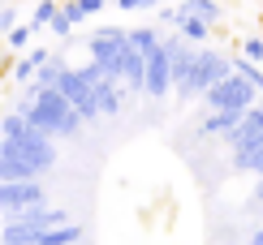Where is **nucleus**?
Here are the masks:
<instances>
[{"instance_id": "nucleus-1", "label": "nucleus", "mask_w": 263, "mask_h": 245, "mask_svg": "<svg viewBox=\"0 0 263 245\" xmlns=\"http://www.w3.org/2000/svg\"><path fill=\"white\" fill-rule=\"evenodd\" d=\"M13 112H22V116H26L35 129L52 133V138H73V133L82 129V116L73 112V104H69V99H65V95L57 91V86H52V91L26 86V91L17 95Z\"/></svg>"}, {"instance_id": "nucleus-2", "label": "nucleus", "mask_w": 263, "mask_h": 245, "mask_svg": "<svg viewBox=\"0 0 263 245\" xmlns=\"http://www.w3.org/2000/svg\"><path fill=\"white\" fill-rule=\"evenodd\" d=\"M0 138L13 142L17 151H26L43 172H52V164H57V138L43 133V129H35L22 112H5V116H0Z\"/></svg>"}, {"instance_id": "nucleus-3", "label": "nucleus", "mask_w": 263, "mask_h": 245, "mask_svg": "<svg viewBox=\"0 0 263 245\" xmlns=\"http://www.w3.org/2000/svg\"><path fill=\"white\" fill-rule=\"evenodd\" d=\"M233 73V60L224 56V52H216V48H199L194 52V65H190V73L181 77L173 91H177L181 99H194V95H207V86H216L220 77Z\"/></svg>"}, {"instance_id": "nucleus-4", "label": "nucleus", "mask_w": 263, "mask_h": 245, "mask_svg": "<svg viewBox=\"0 0 263 245\" xmlns=\"http://www.w3.org/2000/svg\"><path fill=\"white\" fill-rule=\"evenodd\" d=\"M207 112H246L250 104H259V95H255V86L246 82L242 73H229V77H220L216 86H207Z\"/></svg>"}, {"instance_id": "nucleus-5", "label": "nucleus", "mask_w": 263, "mask_h": 245, "mask_svg": "<svg viewBox=\"0 0 263 245\" xmlns=\"http://www.w3.org/2000/svg\"><path fill=\"white\" fill-rule=\"evenodd\" d=\"M57 91H61V95H65V99H69V104H73V112L82 116V125H86V120H100V104H95L91 77L82 73V65H78V69H73V65H69V69L61 73Z\"/></svg>"}, {"instance_id": "nucleus-6", "label": "nucleus", "mask_w": 263, "mask_h": 245, "mask_svg": "<svg viewBox=\"0 0 263 245\" xmlns=\"http://www.w3.org/2000/svg\"><path fill=\"white\" fill-rule=\"evenodd\" d=\"M125 43H129V35H125L121 26H100L91 39H86V52H91V60H95V65H104V69L117 77V65H121Z\"/></svg>"}, {"instance_id": "nucleus-7", "label": "nucleus", "mask_w": 263, "mask_h": 245, "mask_svg": "<svg viewBox=\"0 0 263 245\" xmlns=\"http://www.w3.org/2000/svg\"><path fill=\"white\" fill-rule=\"evenodd\" d=\"M82 73L91 77V91H95V104H100V116H117L121 112V104H125V86L117 82L112 73L104 69V65H82Z\"/></svg>"}, {"instance_id": "nucleus-8", "label": "nucleus", "mask_w": 263, "mask_h": 245, "mask_svg": "<svg viewBox=\"0 0 263 245\" xmlns=\"http://www.w3.org/2000/svg\"><path fill=\"white\" fill-rule=\"evenodd\" d=\"M39 202H48L43 181H0V215L5 219H13L17 211L39 207Z\"/></svg>"}, {"instance_id": "nucleus-9", "label": "nucleus", "mask_w": 263, "mask_h": 245, "mask_svg": "<svg viewBox=\"0 0 263 245\" xmlns=\"http://www.w3.org/2000/svg\"><path fill=\"white\" fill-rule=\"evenodd\" d=\"M168 91H173V60H168V48H164V39H160V48H156V52H147L142 95H147V99H164Z\"/></svg>"}, {"instance_id": "nucleus-10", "label": "nucleus", "mask_w": 263, "mask_h": 245, "mask_svg": "<svg viewBox=\"0 0 263 245\" xmlns=\"http://www.w3.org/2000/svg\"><path fill=\"white\" fill-rule=\"evenodd\" d=\"M0 181H43V168L26 151H17L13 142L0 138Z\"/></svg>"}, {"instance_id": "nucleus-11", "label": "nucleus", "mask_w": 263, "mask_h": 245, "mask_svg": "<svg viewBox=\"0 0 263 245\" xmlns=\"http://www.w3.org/2000/svg\"><path fill=\"white\" fill-rule=\"evenodd\" d=\"M224 142H229V151H250V147H259V142H263V99L246 108L242 120L224 133Z\"/></svg>"}, {"instance_id": "nucleus-12", "label": "nucleus", "mask_w": 263, "mask_h": 245, "mask_svg": "<svg viewBox=\"0 0 263 245\" xmlns=\"http://www.w3.org/2000/svg\"><path fill=\"white\" fill-rule=\"evenodd\" d=\"M142 73H147V56H142L134 43H125L121 65H117V82H121L125 91H138V95H142Z\"/></svg>"}, {"instance_id": "nucleus-13", "label": "nucleus", "mask_w": 263, "mask_h": 245, "mask_svg": "<svg viewBox=\"0 0 263 245\" xmlns=\"http://www.w3.org/2000/svg\"><path fill=\"white\" fill-rule=\"evenodd\" d=\"M52 52L48 48H26V56H17L13 60V82H22V86H30V77H35V69L43 60H48Z\"/></svg>"}, {"instance_id": "nucleus-14", "label": "nucleus", "mask_w": 263, "mask_h": 245, "mask_svg": "<svg viewBox=\"0 0 263 245\" xmlns=\"http://www.w3.org/2000/svg\"><path fill=\"white\" fill-rule=\"evenodd\" d=\"M65 69H69V65H65V56H48V60H43L39 69H35L30 86H39V91H52V86L61 82V73H65Z\"/></svg>"}, {"instance_id": "nucleus-15", "label": "nucleus", "mask_w": 263, "mask_h": 245, "mask_svg": "<svg viewBox=\"0 0 263 245\" xmlns=\"http://www.w3.org/2000/svg\"><path fill=\"white\" fill-rule=\"evenodd\" d=\"M237 120H242V112H207L203 125H199V133H203V138H224Z\"/></svg>"}, {"instance_id": "nucleus-16", "label": "nucleus", "mask_w": 263, "mask_h": 245, "mask_svg": "<svg viewBox=\"0 0 263 245\" xmlns=\"http://www.w3.org/2000/svg\"><path fill=\"white\" fill-rule=\"evenodd\" d=\"M177 13H185V17H199V22H207V26H216V22L224 17L216 0H181V5H177Z\"/></svg>"}, {"instance_id": "nucleus-17", "label": "nucleus", "mask_w": 263, "mask_h": 245, "mask_svg": "<svg viewBox=\"0 0 263 245\" xmlns=\"http://www.w3.org/2000/svg\"><path fill=\"white\" fill-rule=\"evenodd\" d=\"M173 26H177V35L181 39H190V43H203L212 39V26H207V22H199V17H185V13H177V22H173Z\"/></svg>"}, {"instance_id": "nucleus-18", "label": "nucleus", "mask_w": 263, "mask_h": 245, "mask_svg": "<svg viewBox=\"0 0 263 245\" xmlns=\"http://www.w3.org/2000/svg\"><path fill=\"white\" fill-rule=\"evenodd\" d=\"M233 168L237 172H263V142L259 147H250V151H233Z\"/></svg>"}, {"instance_id": "nucleus-19", "label": "nucleus", "mask_w": 263, "mask_h": 245, "mask_svg": "<svg viewBox=\"0 0 263 245\" xmlns=\"http://www.w3.org/2000/svg\"><path fill=\"white\" fill-rule=\"evenodd\" d=\"M125 35H129V43H134V48L142 52V56H147V52H156L160 48V30H151V26H134V30H125Z\"/></svg>"}, {"instance_id": "nucleus-20", "label": "nucleus", "mask_w": 263, "mask_h": 245, "mask_svg": "<svg viewBox=\"0 0 263 245\" xmlns=\"http://www.w3.org/2000/svg\"><path fill=\"white\" fill-rule=\"evenodd\" d=\"M57 9H61V0H39L35 13H30V26H35V30H48V22L57 17Z\"/></svg>"}, {"instance_id": "nucleus-21", "label": "nucleus", "mask_w": 263, "mask_h": 245, "mask_svg": "<svg viewBox=\"0 0 263 245\" xmlns=\"http://www.w3.org/2000/svg\"><path fill=\"white\" fill-rule=\"evenodd\" d=\"M30 39H35V26H30V22H26V26H9V35H5V43H9L13 52H26Z\"/></svg>"}, {"instance_id": "nucleus-22", "label": "nucleus", "mask_w": 263, "mask_h": 245, "mask_svg": "<svg viewBox=\"0 0 263 245\" xmlns=\"http://www.w3.org/2000/svg\"><path fill=\"white\" fill-rule=\"evenodd\" d=\"M48 30H52L57 39H69V35H73V22H69V13H65V9H57V17L48 22Z\"/></svg>"}, {"instance_id": "nucleus-23", "label": "nucleus", "mask_w": 263, "mask_h": 245, "mask_svg": "<svg viewBox=\"0 0 263 245\" xmlns=\"http://www.w3.org/2000/svg\"><path fill=\"white\" fill-rule=\"evenodd\" d=\"M242 56H246V60H255V65H263V35L242 39Z\"/></svg>"}, {"instance_id": "nucleus-24", "label": "nucleus", "mask_w": 263, "mask_h": 245, "mask_svg": "<svg viewBox=\"0 0 263 245\" xmlns=\"http://www.w3.org/2000/svg\"><path fill=\"white\" fill-rule=\"evenodd\" d=\"M65 13H69V22H73V26H78V22H86V9H82V0H65Z\"/></svg>"}, {"instance_id": "nucleus-25", "label": "nucleus", "mask_w": 263, "mask_h": 245, "mask_svg": "<svg viewBox=\"0 0 263 245\" xmlns=\"http://www.w3.org/2000/svg\"><path fill=\"white\" fill-rule=\"evenodd\" d=\"M160 0H117V9H125V13H138V9H156Z\"/></svg>"}, {"instance_id": "nucleus-26", "label": "nucleus", "mask_w": 263, "mask_h": 245, "mask_svg": "<svg viewBox=\"0 0 263 245\" xmlns=\"http://www.w3.org/2000/svg\"><path fill=\"white\" fill-rule=\"evenodd\" d=\"M13 22H17L13 9H0V35H9V26H13Z\"/></svg>"}, {"instance_id": "nucleus-27", "label": "nucleus", "mask_w": 263, "mask_h": 245, "mask_svg": "<svg viewBox=\"0 0 263 245\" xmlns=\"http://www.w3.org/2000/svg\"><path fill=\"white\" fill-rule=\"evenodd\" d=\"M104 5H108V0H82V9H86V17H91V13H100Z\"/></svg>"}, {"instance_id": "nucleus-28", "label": "nucleus", "mask_w": 263, "mask_h": 245, "mask_svg": "<svg viewBox=\"0 0 263 245\" xmlns=\"http://www.w3.org/2000/svg\"><path fill=\"white\" fill-rule=\"evenodd\" d=\"M250 245H263V228H255V232H250Z\"/></svg>"}, {"instance_id": "nucleus-29", "label": "nucleus", "mask_w": 263, "mask_h": 245, "mask_svg": "<svg viewBox=\"0 0 263 245\" xmlns=\"http://www.w3.org/2000/svg\"><path fill=\"white\" fill-rule=\"evenodd\" d=\"M255 198L263 202V172H259V181H255Z\"/></svg>"}]
</instances>
